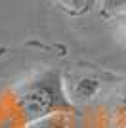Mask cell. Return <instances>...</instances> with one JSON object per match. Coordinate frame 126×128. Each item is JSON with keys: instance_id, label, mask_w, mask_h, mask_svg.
<instances>
[{"instance_id": "obj_2", "label": "cell", "mask_w": 126, "mask_h": 128, "mask_svg": "<svg viewBox=\"0 0 126 128\" xmlns=\"http://www.w3.org/2000/svg\"><path fill=\"white\" fill-rule=\"evenodd\" d=\"M100 88H101V84L96 76H76V78H73L67 84L65 96H67L69 102L86 103L98 96Z\"/></svg>"}, {"instance_id": "obj_4", "label": "cell", "mask_w": 126, "mask_h": 128, "mask_svg": "<svg viewBox=\"0 0 126 128\" xmlns=\"http://www.w3.org/2000/svg\"><path fill=\"white\" fill-rule=\"evenodd\" d=\"M105 14H126V0H101Z\"/></svg>"}, {"instance_id": "obj_5", "label": "cell", "mask_w": 126, "mask_h": 128, "mask_svg": "<svg viewBox=\"0 0 126 128\" xmlns=\"http://www.w3.org/2000/svg\"><path fill=\"white\" fill-rule=\"evenodd\" d=\"M59 6H63L65 10L69 12H82L86 8V2L88 0H56Z\"/></svg>"}, {"instance_id": "obj_1", "label": "cell", "mask_w": 126, "mask_h": 128, "mask_svg": "<svg viewBox=\"0 0 126 128\" xmlns=\"http://www.w3.org/2000/svg\"><path fill=\"white\" fill-rule=\"evenodd\" d=\"M17 103L21 115L29 122L54 115L58 109L67 105V96L61 90V76L56 71H46L34 76L21 88Z\"/></svg>"}, {"instance_id": "obj_3", "label": "cell", "mask_w": 126, "mask_h": 128, "mask_svg": "<svg viewBox=\"0 0 126 128\" xmlns=\"http://www.w3.org/2000/svg\"><path fill=\"white\" fill-rule=\"evenodd\" d=\"M29 128H65V124H63V120L59 117L50 115V117H44V118H40V120L31 122Z\"/></svg>"}, {"instance_id": "obj_6", "label": "cell", "mask_w": 126, "mask_h": 128, "mask_svg": "<svg viewBox=\"0 0 126 128\" xmlns=\"http://www.w3.org/2000/svg\"><path fill=\"white\" fill-rule=\"evenodd\" d=\"M116 111H118V115L126 120V90L118 96V105H116Z\"/></svg>"}, {"instance_id": "obj_7", "label": "cell", "mask_w": 126, "mask_h": 128, "mask_svg": "<svg viewBox=\"0 0 126 128\" xmlns=\"http://www.w3.org/2000/svg\"><path fill=\"white\" fill-rule=\"evenodd\" d=\"M118 29H120V34L122 38H124V42H126V14H120V19H118Z\"/></svg>"}]
</instances>
